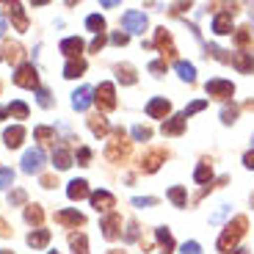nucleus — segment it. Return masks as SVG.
I'll return each mask as SVG.
<instances>
[{
	"instance_id": "obj_1",
	"label": "nucleus",
	"mask_w": 254,
	"mask_h": 254,
	"mask_svg": "<svg viewBox=\"0 0 254 254\" xmlns=\"http://www.w3.org/2000/svg\"><path fill=\"white\" fill-rule=\"evenodd\" d=\"M246 227H249V218L235 216V221H229L227 227H224L221 238H218V252H235L241 238L246 235Z\"/></svg>"
},
{
	"instance_id": "obj_2",
	"label": "nucleus",
	"mask_w": 254,
	"mask_h": 254,
	"mask_svg": "<svg viewBox=\"0 0 254 254\" xmlns=\"http://www.w3.org/2000/svg\"><path fill=\"white\" fill-rule=\"evenodd\" d=\"M130 155V144L125 141V130L122 127H116L114 135H111L108 141V149H105V158L111 160V163H122V160Z\"/></svg>"
},
{
	"instance_id": "obj_3",
	"label": "nucleus",
	"mask_w": 254,
	"mask_h": 254,
	"mask_svg": "<svg viewBox=\"0 0 254 254\" xmlns=\"http://www.w3.org/2000/svg\"><path fill=\"white\" fill-rule=\"evenodd\" d=\"M14 83H17L19 89H31L36 91L39 89V72L33 64H19L17 72H14Z\"/></svg>"
},
{
	"instance_id": "obj_4",
	"label": "nucleus",
	"mask_w": 254,
	"mask_h": 254,
	"mask_svg": "<svg viewBox=\"0 0 254 254\" xmlns=\"http://www.w3.org/2000/svg\"><path fill=\"white\" fill-rule=\"evenodd\" d=\"M94 102L100 105V111H114L116 108V89L114 83H100L94 91Z\"/></svg>"
},
{
	"instance_id": "obj_5",
	"label": "nucleus",
	"mask_w": 254,
	"mask_h": 254,
	"mask_svg": "<svg viewBox=\"0 0 254 254\" xmlns=\"http://www.w3.org/2000/svg\"><path fill=\"white\" fill-rule=\"evenodd\" d=\"M42 166H45V152H42V149H28V152L22 155V172L25 174H39Z\"/></svg>"
},
{
	"instance_id": "obj_6",
	"label": "nucleus",
	"mask_w": 254,
	"mask_h": 254,
	"mask_svg": "<svg viewBox=\"0 0 254 254\" xmlns=\"http://www.w3.org/2000/svg\"><path fill=\"white\" fill-rule=\"evenodd\" d=\"M207 94L210 97H218V100H229V97L235 94V86L229 80H221V77H216V80H207Z\"/></svg>"
},
{
	"instance_id": "obj_7",
	"label": "nucleus",
	"mask_w": 254,
	"mask_h": 254,
	"mask_svg": "<svg viewBox=\"0 0 254 254\" xmlns=\"http://www.w3.org/2000/svg\"><path fill=\"white\" fill-rule=\"evenodd\" d=\"M146 114L152 116V119H166V116L172 114V102L166 100V97H152V100L146 102Z\"/></svg>"
},
{
	"instance_id": "obj_8",
	"label": "nucleus",
	"mask_w": 254,
	"mask_h": 254,
	"mask_svg": "<svg viewBox=\"0 0 254 254\" xmlns=\"http://www.w3.org/2000/svg\"><path fill=\"white\" fill-rule=\"evenodd\" d=\"M122 22H125L127 33H144V31H146V17H144V11H127L125 17H122Z\"/></svg>"
},
{
	"instance_id": "obj_9",
	"label": "nucleus",
	"mask_w": 254,
	"mask_h": 254,
	"mask_svg": "<svg viewBox=\"0 0 254 254\" xmlns=\"http://www.w3.org/2000/svg\"><path fill=\"white\" fill-rule=\"evenodd\" d=\"M89 199H91V207H94L97 213H111V207L116 204L114 193H108V190H94Z\"/></svg>"
},
{
	"instance_id": "obj_10",
	"label": "nucleus",
	"mask_w": 254,
	"mask_h": 254,
	"mask_svg": "<svg viewBox=\"0 0 254 254\" xmlns=\"http://www.w3.org/2000/svg\"><path fill=\"white\" fill-rule=\"evenodd\" d=\"M166 160V152L163 149H152V152H146L144 158H141V172L146 174H155L160 169V163Z\"/></svg>"
},
{
	"instance_id": "obj_11",
	"label": "nucleus",
	"mask_w": 254,
	"mask_h": 254,
	"mask_svg": "<svg viewBox=\"0 0 254 254\" xmlns=\"http://www.w3.org/2000/svg\"><path fill=\"white\" fill-rule=\"evenodd\" d=\"M83 47H86V45H83V39H80V36H69V39H64L61 45H58V50H61L64 56L72 61V58H80Z\"/></svg>"
},
{
	"instance_id": "obj_12",
	"label": "nucleus",
	"mask_w": 254,
	"mask_h": 254,
	"mask_svg": "<svg viewBox=\"0 0 254 254\" xmlns=\"http://www.w3.org/2000/svg\"><path fill=\"white\" fill-rule=\"evenodd\" d=\"M119 227H122V218H119V213H114V210H111L108 216L102 218V224H100L102 235L108 238V241H114V238L119 235Z\"/></svg>"
},
{
	"instance_id": "obj_13",
	"label": "nucleus",
	"mask_w": 254,
	"mask_h": 254,
	"mask_svg": "<svg viewBox=\"0 0 254 254\" xmlns=\"http://www.w3.org/2000/svg\"><path fill=\"white\" fill-rule=\"evenodd\" d=\"M91 102H94V91H91L89 86H80V89L72 94V108L75 111H86Z\"/></svg>"
},
{
	"instance_id": "obj_14",
	"label": "nucleus",
	"mask_w": 254,
	"mask_h": 254,
	"mask_svg": "<svg viewBox=\"0 0 254 254\" xmlns=\"http://www.w3.org/2000/svg\"><path fill=\"white\" fill-rule=\"evenodd\" d=\"M155 47L163 50V58L177 53V47H174V42H172V33L166 31V28H158V33H155Z\"/></svg>"
},
{
	"instance_id": "obj_15",
	"label": "nucleus",
	"mask_w": 254,
	"mask_h": 254,
	"mask_svg": "<svg viewBox=\"0 0 254 254\" xmlns=\"http://www.w3.org/2000/svg\"><path fill=\"white\" fill-rule=\"evenodd\" d=\"M56 221L64 224V227H83V224H86V216L77 213V210H61V213H56Z\"/></svg>"
},
{
	"instance_id": "obj_16",
	"label": "nucleus",
	"mask_w": 254,
	"mask_h": 254,
	"mask_svg": "<svg viewBox=\"0 0 254 254\" xmlns=\"http://www.w3.org/2000/svg\"><path fill=\"white\" fill-rule=\"evenodd\" d=\"M66 196H69L72 202H80V199L91 196V193H89V183H86V180H72V183L66 185Z\"/></svg>"
},
{
	"instance_id": "obj_17",
	"label": "nucleus",
	"mask_w": 254,
	"mask_h": 254,
	"mask_svg": "<svg viewBox=\"0 0 254 254\" xmlns=\"http://www.w3.org/2000/svg\"><path fill=\"white\" fill-rule=\"evenodd\" d=\"M185 133V114L169 116L163 122V135H183Z\"/></svg>"
},
{
	"instance_id": "obj_18",
	"label": "nucleus",
	"mask_w": 254,
	"mask_h": 254,
	"mask_svg": "<svg viewBox=\"0 0 254 254\" xmlns=\"http://www.w3.org/2000/svg\"><path fill=\"white\" fill-rule=\"evenodd\" d=\"M25 138V127L22 125H14V127H6V133H3V141H6L8 149H17Z\"/></svg>"
},
{
	"instance_id": "obj_19",
	"label": "nucleus",
	"mask_w": 254,
	"mask_h": 254,
	"mask_svg": "<svg viewBox=\"0 0 254 254\" xmlns=\"http://www.w3.org/2000/svg\"><path fill=\"white\" fill-rule=\"evenodd\" d=\"M213 33H218V36H227V33H232V11L216 14V19H213Z\"/></svg>"
},
{
	"instance_id": "obj_20",
	"label": "nucleus",
	"mask_w": 254,
	"mask_h": 254,
	"mask_svg": "<svg viewBox=\"0 0 254 254\" xmlns=\"http://www.w3.org/2000/svg\"><path fill=\"white\" fill-rule=\"evenodd\" d=\"M232 66L241 69L243 75L254 72V53H235V56H232Z\"/></svg>"
},
{
	"instance_id": "obj_21",
	"label": "nucleus",
	"mask_w": 254,
	"mask_h": 254,
	"mask_svg": "<svg viewBox=\"0 0 254 254\" xmlns=\"http://www.w3.org/2000/svg\"><path fill=\"white\" fill-rule=\"evenodd\" d=\"M8 17H11V22H14V28H17V31H28L25 8L19 6V3H11V6H8Z\"/></svg>"
},
{
	"instance_id": "obj_22",
	"label": "nucleus",
	"mask_w": 254,
	"mask_h": 254,
	"mask_svg": "<svg viewBox=\"0 0 254 254\" xmlns=\"http://www.w3.org/2000/svg\"><path fill=\"white\" fill-rule=\"evenodd\" d=\"M83 72H86V58H72V61H66V66H64V77H69V80L80 77Z\"/></svg>"
},
{
	"instance_id": "obj_23",
	"label": "nucleus",
	"mask_w": 254,
	"mask_h": 254,
	"mask_svg": "<svg viewBox=\"0 0 254 254\" xmlns=\"http://www.w3.org/2000/svg\"><path fill=\"white\" fill-rule=\"evenodd\" d=\"M50 243V229H33L28 235V246L31 249H45Z\"/></svg>"
},
{
	"instance_id": "obj_24",
	"label": "nucleus",
	"mask_w": 254,
	"mask_h": 254,
	"mask_svg": "<svg viewBox=\"0 0 254 254\" xmlns=\"http://www.w3.org/2000/svg\"><path fill=\"white\" fill-rule=\"evenodd\" d=\"M89 130L97 135V138L108 135V130H111V127H108V119H105L102 114H100V116H89Z\"/></svg>"
},
{
	"instance_id": "obj_25",
	"label": "nucleus",
	"mask_w": 254,
	"mask_h": 254,
	"mask_svg": "<svg viewBox=\"0 0 254 254\" xmlns=\"http://www.w3.org/2000/svg\"><path fill=\"white\" fill-rule=\"evenodd\" d=\"M25 221L33 224L36 229H42V221H45V210L39 207V204H28V207H25Z\"/></svg>"
},
{
	"instance_id": "obj_26",
	"label": "nucleus",
	"mask_w": 254,
	"mask_h": 254,
	"mask_svg": "<svg viewBox=\"0 0 254 254\" xmlns=\"http://www.w3.org/2000/svg\"><path fill=\"white\" fill-rule=\"evenodd\" d=\"M69 246H72V254H89V241L83 232H72L69 235Z\"/></svg>"
},
{
	"instance_id": "obj_27",
	"label": "nucleus",
	"mask_w": 254,
	"mask_h": 254,
	"mask_svg": "<svg viewBox=\"0 0 254 254\" xmlns=\"http://www.w3.org/2000/svg\"><path fill=\"white\" fill-rule=\"evenodd\" d=\"M53 163H56V169H69L72 166V152L69 149H64V146H58L56 152H53Z\"/></svg>"
},
{
	"instance_id": "obj_28",
	"label": "nucleus",
	"mask_w": 254,
	"mask_h": 254,
	"mask_svg": "<svg viewBox=\"0 0 254 254\" xmlns=\"http://www.w3.org/2000/svg\"><path fill=\"white\" fill-rule=\"evenodd\" d=\"M174 69H177V75L183 77L185 83H193V80H196V69H193V64H188V61H177V64H174Z\"/></svg>"
},
{
	"instance_id": "obj_29",
	"label": "nucleus",
	"mask_w": 254,
	"mask_h": 254,
	"mask_svg": "<svg viewBox=\"0 0 254 254\" xmlns=\"http://www.w3.org/2000/svg\"><path fill=\"white\" fill-rule=\"evenodd\" d=\"M116 75H119V80L125 83V86H133L135 83V69L130 64H119V66H116Z\"/></svg>"
},
{
	"instance_id": "obj_30",
	"label": "nucleus",
	"mask_w": 254,
	"mask_h": 254,
	"mask_svg": "<svg viewBox=\"0 0 254 254\" xmlns=\"http://www.w3.org/2000/svg\"><path fill=\"white\" fill-rule=\"evenodd\" d=\"M193 180H196V183H210V180H213V166H210L207 160H202V163L196 166V172H193Z\"/></svg>"
},
{
	"instance_id": "obj_31",
	"label": "nucleus",
	"mask_w": 254,
	"mask_h": 254,
	"mask_svg": "<svg viewBox=\"0 0 254 254\" xmlns=\"http://www.w3.org/2000/svg\"><path fill=\"white\" fill-rule=\"evenodd\" d=\"M86 28H89V31H94L97 36H100V33L105 31V19H102L100 14H89V17H86Z\"/></svg>"
},
{
	"instance_id": "obj_32",
	"label": "nucleus",
	"mask_w": 254,
	"mask_h": 254,
	"mask_svg": "<svg viewBox=\"0 0 254 254\" xmlns=\"http://www.w3.org/2000/svg\"><path fill=\"white\" fill-rule=\"evenodd\" d=\"M158 243L166 249V254H169V252L174 249V238H172V232H169L166 227H160V229H158Z\"/></svg>"
},
{
	"instance_id": "obj_33",
	"label": "nucleus",
	"mask_w": 254,
	"mask_h": 254,
	"mask_svg": "<svg viewBox=\"0 0 254 254\" xmlns=\"http://www.w3.org/2000/svg\"><path fill=\"white\" fill-rule=\"evenodd\" d=\"M169 199H172L177 207H185V202H188V199H185V188L183 185H174V188L169 190Z\"/></svg>"
},
{
	"instance_id": "obj_34",
	"label": "nucleus",
	"mask_w": 254,
	"mask_h": 254,
	"mask_svg": "<svg viewBox=\"0 0 254 254\" xmlns=\"http://www.w3.org/2000/svg\"><path fill=\"white\" fill-rule=\"evenodd\" d=\"M33 135H36L39 141H45V144L56 141V130H53V127H36V130H33Z\"/></svg>"
},
{
	"instance_id": "obj_35",
	"label": "nucleus",
	"mask_w": 254,
	"mask_h": 254,
	"mask_svg": "<svg viewBox=\"0 0 254 254\" xmlns=\"http://www.w3.org/2000/svg\"><path fill=\"white\" fill-rule=\"evenodd\" d=\"M8 114L17 116V119H28V105L17 100V102H11V105H8Z\"/></svg>"
},
{
	"instance_id": "obj_36",
	"label": "nucleus",
	"mask_w": 254,
	"mask_h": 254,
	"mask_svg": "<svg viewBox=\"0 0 254 254\" xmlns=\"http://www.w3.org/2000/svg\"><path fill=\"white\" fill-rule=\"evenodd\" d=\"M235 119H238V108H235V105H224V108H221V122H224V125H232Z\"/></svg>"
},
{
	"instance_id": "obj_37",
	"label": "nucleus",
	"mask_w": 254,
	"mask_h": 254,
	"mask_svg": "<svg viewBox=\"0 0 254 254\" xmlns=\"http://www.w3.org/2000/svg\"><path fill=\"white\" fill-rule=\"evenodd\" d=\"M133 138L135 141H149V138H152V130H149V127H144V125H135L133 127Z\"/></svg>"
},
{
	"instance_id": "obj_38",
	"label": "nucleus",
	"mask_w": 254,
	"mask_h": 254,
	"mask_svg": "<svg viewBox=\"0 0 254 254\" xmlns=\"http://www.w3.org/2000/svg\"><path fill=\"white\" fill-rule=\"evenodd\" d=\"M36 102L42 105V108H50V105H53L50 91H47V89H36Z\"/></svg>"
},
{
	"instance_id": "obj_39",
	"label": "nucleus",
	"mask_w": 254,
	"mask_h": 254,
	"mask_svg": "<svg viewBox=\"0 0 254 254\" xmlns=\"http://www.w3.org/2000/svg\"><path fill=\"white\" fill-rule=\"evenodd\" d=\"M180 254H202V246H199L196 241H185L183 246H180Z\"/></svg>"
},
{
	"instance_id": "obj_40",
	"label": "nucleus",
	"mask_w": 254,
	"mask_h": 254,
	"mask_svg": "<svg viewBox=\"0 0 254 254\" xmlns=\"http://www.w3.org/2000/svg\"><path fill=\"white\" fill-rule=\"evenodd\" d=\"M204 108H207V102H204V100L190 102L188 108H185V119H188V116H193V114H199V111H204Z\"/></svg>"
},
{
	"instance_id": "obj_41",
	"label": "nucleus",
	"mask_w": 254,
	"mask_h": 254,
	"mask_svg": "<svg viewBox=\"0 0 254 254\" xmlns=\"http://www.w3.org/2000/svg\"><path fill=\"white\" fill-rule=\"evenodd\" d=\"M229 213H232V207H229V204H221V210H218V213H213V216H210V224H218V221H224V218H227Z\"/></svg>"
},
{
	"instance_id": "obj_42",
	"label": "nucleus",
	"mask_w": 254,
	"mask_h": 254,
	"mask_svg": "<svg viewBox=\"0 0 254 254\" xmlns=\"http://www.w3.org/2000/svg\"><path fill=\"white\" fill-rule=\"evenodd\" d=\"M19 56H22V47H19V45H6V58H8V61L17 64Z\"/></svg>"
},
{
	"instance_id": "obj_43",
	"label": "nucleus",
	"mask_w": 254,
	"mask_h": 254,
	"mask_svg": "<svg viewBox=\"0 0 254 254\" xmlns=\"http://www.w3.org/2000/svg\"><path fill=\"white\" fill-rule=\"evenodd\" d=\"M249 39H252V36H249V28H238V31H235L238 47H246V45H249Z\"/></svg>"
},
{
	"instance_id": "obj_44",
	"label": "nucleus",
	"mask_w": 254,
	"mask_h": 254,
	"mask_svg": "<svg viewBox=\"0 0 254 254\" xmlns=\"http://www.w3.org/2000/svg\"><path fill=\"white\" fill-rule=\"evenodd\" d=\"M22 202H25V190H22V188H17V190L8 193V204H11V207H14V204H22Z\"/></svg>"
},
{
	"instance_id": "obj_45",
	"label": "nucleus",
	"mask_w": 254,
	"mask_h": 254,
	"mask_svg": "<svg viewBox=\"0 0 254 254\" xmlns=\"http://www.w3.org/2000/svg\"><path fill=\"white\" fill-rule=\"evenodd\" d=\"M14 183V172L11 169H0V188H8Z\"/></svg>"
},
{
	"instance_id": "obj_46",
	"label": "nucleus",
	"mask_w": 254,
	"mask_h": 254,
	"mask_svg": "<svg viewBox=\"0 0 254 254\" xmlns=\"http://www.w3.org/2000/svg\"><path fill=\"white\" fill-rule=\"evenodd\" d=\"M133 204H135V207H152V204H158V199H155V196H135Z\"/></svg>"
},
{
	"instance_id": "obj_47",
	"label": "nucleus",
	"mask_w": 254,
	"mask_h": 254,
	"mask_svg": "<svg viewBox=\"0 0 254 254\" xmlns=\"http://www.w3.org/2000/svg\"><path fill=\"white\" fill-rule=\"evenodd\" d=\"M135 238H138V224L130 221V224H127V232H125V241H127V243H133Z\"/></svg>"
},
{
	"instance_id": "obj_48",
	"label": "nucleus",
	"mask_w": 254,
	"mask_h": 254,
	"mask_svg": "<svg viewBox=\"0 0 254 254\" xmlns=\"http://www.w3.org/2000/svg\"><path fill=\"white\" fill-rule=\"evenodd\" d=\"M89 160H91V149H89V146H80V149H77V163L89 166Z\"/></svg>"
},
{
	"instance_id": "obj_49",
	"label": "nucleus",
	"mask_w": 254,
	"mask_h": 254,
	"mask_svg": "<svg viewBox=\"0 0 254 254\" xmlns=\"http://www.w3.org/2000/svg\"><path fill=\"white\" fill-rule=\"evenodd\" d=\"M127 42H130V36H127V33H111V45H116V47H125Z\"/></svg>"
},
{
	"instance_id": "obj_50",
	"label": "nucleus",
	"mask_w": 254,
	"mask_h": 254,
	"mask_svg": "<svg viewBox=\"0 0 254 254\" xmlns=\"http://www.w3.org/2000/svg\"><path fill=\"white\" fill-rule=\"evenodd\" d=\"M149 72H155V75H163V72H166V61H152V64H149Z\"/></svg>"
},
{
	"instance_id": "obj_51",
	"label": "nucleus",
	"mask_w": 254,
	"mask_h": 254,
	"mask_svg": "<svg viewBox=\"0 0 254 254\" xmlns=\"http://www.w3.org/2000/svg\"><path fill=\"white\" fill-rule=\"evenodd\" d=\"M102 45H105V36L100 33V36H94V42H91V53H100Z\"/></svg>"
},
{
	"instance_id": "obj_52",
	"label": "nucleus",
	"mask_w": 254,
	"mask_h": 254,
	"mask_svg": "<svg viewBox=\"0 0 254 254\" xmlns=\"http://www.w3.org/2000/svg\"><path fill=\"white\" fill-rule=\"evenodd\" d=\"M243 166H246V169H254V149H249V152L243 155Z\"/></svg>"
},
{
	"instance_id": "obj_53",
	"label": "nucleus",
	"mask_w": 254,
	"mask_h": 254,
	"mask_svg": "<svg viewBox=\"0 0 254 254\" xmlns=\"http://www.w3.org/2000/svg\"><path fill=\"white\" fill-rule=\"evenodd\" d=\"M42 185H45V188H56V177H42Z\"/></svg>"
},
{
	"instance_id": "obj_54",
	"label": "nucleus",
	"mask_w": 254,
	"mask_h": 254,
	"mask_svg": "<svg viewBox=\"0 0 254 254\" xmlns=\"http://www.w3.org/2000/svg\"><path fill=\"white\" fill-rule=\"evenodd\" d=\"M6 33V19H3V14H0V36Z\"/></svg>"
},
{
	"instance_id": "obj_55",
	"label": "nucleus",
	"mask_w": 254,
	"mask_h": 254,
	"mask_svg": "<svg viewBox=\"0 0 254 254\" xmlns=\"http://www.w3.org/2000/svg\"><path fill=\"white\" fill-rule=\"evenodd\" d=\"M6 116H8V108H0V122L6 119Z\"/></svg>"
},
{
	"instance_id": "obj_56",
	"label": "nucleus",
	"mask_w": 254,
	"mask_h": 254,
	"mask_svg": "<svg viewBox=\"0 0 254 254\" xmlns=\"http://www.w3.org/2000/svg\"><path fill=\"white\" fill-rule=\"evenodd\" d=\"M246 108H249V111H254V100H249V102H246Z\"/></svg>"
},
{
	"instance_id": "obj_57",
	"label": "nucleus",
	"mask_w": 254,
	"mask_h": 254,
	"mask_svg": "<svg viewBox=\"0 0 254 254\" xmlns=\"http://www.w3.org/2000/svg\"><path fill=\"white\" fill-rule=\"evenodd\" d=\"M0 254H14V252H8V249H0Z\"/></svg>"
},
{
	"instance_id": "obj_58",
	"label": "nucleus",
	"mask_w": 254,
	"mask_h": 254,
	"mask_svg": "<svg viewBox=\"0 0 254 254\" xmlns=\"http://www.w3.org/2000/svg\"><path fill=\"white\" fill-rule=\"evenodd\" d=\"M108 254H125V252H116V249H111V252Z\"/></svg>"
},
{
	"instance_id": "obj_59",
	"label": "nucleus",
	"mask_w": 254,
	"mask_h": 254,
	"mask_svg": "<svg viewBox=\"0 0 254 254\" xmlns=\"http://www.w3.org/2000/svg\"><path fill=\"white\" fill-rule=\"evenodd\" d=\"M0 53H3V50H0ZM0 61H3V56H0Z\"/></svg>"
},
{
	"instance_id": "obj_60",
	"label": "nucleus",
	"mask_w": 254,
	"mask_h": 254,
	"mask_svg": "<svg viewBox=\"0 0 254 254\" xmlns=\"http://www.w3.org/2000/svg\"><path fill=\"white\" fill-rule=\"evenodd\" d=\"M50 254H58V252H50Z\"/></svg>"
},
{
	"instance_id": "obj_61",
	"label": "nucleus",
	"mask_w": 254,
	"mask_h": 254,
	"mask_svg": "<svg viewBox=\"0 0 254 254\" xmlns=\"http://www.w3.org/2000/svg\"><path fill=\"white\" fill-rule=\"evenodd\" d=\"M252 141H254V138H252Z\"/></svg>"
}]
</instances>
